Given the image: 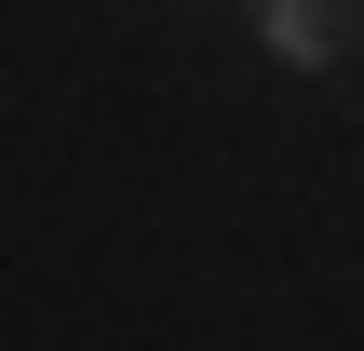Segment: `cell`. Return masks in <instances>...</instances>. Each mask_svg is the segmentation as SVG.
Returning a JSON list of instances; mask_svg holds the SVG:
<instances>
[{
  "label": "cell",
  "mask_w": 364,
  "mask_h": 351,
  "mask_svg": "<svg viewBox=\"0 0 364 351\" xmlns=\"http://www.w3.org/2000/svg\"><path fill=\"white\" fill-rule=\"evenodd\" d=\"M257 41H270L284 68H338L364 41V0H257Z\"/></svg>",
  "instance_id": "6da1fadb"
}]
</instances>
